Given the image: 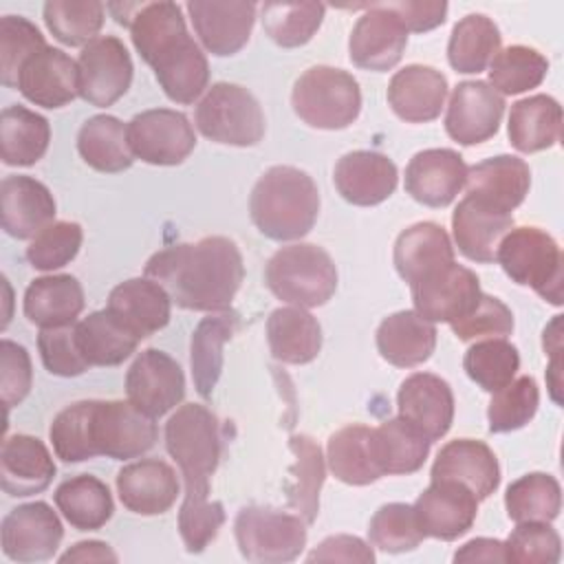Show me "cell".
Segmentation results:
<instances>
[{
  "label": "cell",
  "mask_w": 564,
  "mask_h": 564,
  "mask_svg": "<svg viewBox=\"0 0 564 564\" xmlns=\"http://www.w3.org/2000/svg\"><path fill=\"white\" fill-rule=\"evenodd\" d=\"M165 447L176 460L185 496L178 511V533L189 553H203L225 524V507L209 500L223 441L218 419L200 403H185L165 423Z\"/></svg>",
  "instance_id": "obj_1"
},
{
  "label": "cell",
  "mask_w": 564,
  "mask_h": 564,
  "mask_svg": "<svg viewBox=\"0 0 564 564\" xmlns=\"http://www.w3.org/2000/svg\"><path fill=\"white\" fill-rule=\"evenodd\" d=\"M145 278L159 282L187 311H229L242 284L245 264L240 249L225 236L172 245L145 262Z\"/></svg>",
  "instance_id": "obj_2"
},
{
  "label": "cell",
  "mask_w": 564,
  "mask_h": 564,
  "mask_svg": "<svg viewBox=\"0 0 564 564\" xmlns=\"http://www.w3.org/2000/svg\"><path fill=\"white\" fill-rule=\"evenodd\" d=\"M130 37L172 101L194 104L203 95L209 82V64L203 48L187 33L176 2H141L130 22Z\"/></svg>",
  "instance_id": "obj_3"
},
{
  "label": "cell",
  "mask_w": 564,
  "mask_h": 564,
  "mask_svg": "<svg viewBox=\"0 0 564 564\" xmlns=\"http://www.w3.org/2000/svg\"><path fill=\"white\" fill-rule=\"evenodd\" d=\"M319 214L315 181L300 167L273 165L251 189L249 216L258 231L286 242L306 236Z\"/></svg>",
  "instance_id": "obj_4"
},
{
  "label": "cell",
  "mask_w": 564,
  "mask_h": 564,
  "mask_svg": "<svg viewBox=\"0 0 564 564\" xmlns=\"http://www.w3.org/2000/svg\"><path fill=\"white\" fill-rule=\"evenodd\" d=\"M264 282L278 300L300 308H315L335 295L337 267L322 247L297 242L278 249L269 258Z\"/></svg>",
  "instance_id": "obj_5"
},
{
  "label": "cell",
  "mask_w": 564,
  "mask_h": 564,
  "mask_svg": "<svg viewBox=\"0 0 564 564\" xmlns=\"http://www.w3.org/2000/svg\"><path fill=\"white\" fill-rule=\"evenodd\" d=\"M496 260L502 271L520 286H531L553 306H562V249L551 234L538 227L509 229Z\"/></svg>",
  "instance_id": "obj_6"
},
{
  "label": "cell",
  "mask_w": 564,
  "mask_h": 564,
  "mask_svg": "<svg viewBox=\"0 0 564 564\" xmlns=\"http://www.w3.org/2000/svg\"><path fill=\"white\" fill-rule=\"evenodd\" d=\"M295 115L317 130H344L361 110V90L357 79L333 66H311L304 70L291 93Z\"/></svg>",
  "instance_id": "obj_7"
},
{
  "label": "cell",
  "mask_w": 564,
  "mask_h": 564,
  "mask_svg": "<svg viewBox=\"0 0 564 564\" xmlns=\"http://www.w3.org/2000/svg\"><path fill=\"white\" fill-rule=\"evenodd\" d=\"M196 128L209 141L249 148L264 137V112L258 99L242 86L218 82L196 104Z\"/></svg>",
  "instance_id": "obj_8"
},
{
  "label": "cell",
  "mask_w": 564,
  "mask_h": 564,
  "mask_svg": "<svg viewBox=\"0 0 564 564\" xmlns=\"http://www.w3.org/2000/svg\"><path fill=\"white\" fill-rule=\"evenodd\" d=\"M240 555L256 564H282L306 546V522L297 513L269 507H242L234 520Z\"/></svg>",
  "instance_id": "obj_9"
},
{
  "label": "cell",
  "mask_w": 564,
  "mask_h": 564,
  "mask_svg": "<svg viewBox=\"0 0 564 564\" xmlns=\"http://www.w3.org/2000/svg\"><path fill=\"white\" fill-rule=\"evenodd\" d=\"M159 430L152 416L130 401H93L90 438L97 456L130 460L150 452Z\"/></svg>",
  "instance_id": "obj_10"
},
{
  "label": "cell",
  "mask_w": 564,
  "mask_h": 564,
  "mask_svg": "<svg viewBox=\"0 0 564 564\" xmlns=\"http://www.w3.org/2000/svg\"><path fill=\"white\" fill-rule=\"evenodd\" d=\"M128 141L134 159L150 165H178L196 148L189 119L172 108H152L132 117Z\"/></svg>",
  "instance_id": "obj_11"
},
{
  "label": "cell",
  "mask_w": 564,
  "mask_h": 564,
  "mask_svg": "<svg viewBox=\"0 0 564 564\" xmlns=\"http://www.w3.org/2000/svg\"><path fill=\"white\" fill-rule=\"evenodd\" d=\"M79 97L97 108H108L121 99L132 84V59L123 42L115 35H99L88 42L77 59Z\"/></svg>",
  "instance_id": "obj_12"
},
{
  "label": "cell",
  "mask_w": 564,
  "mask_h": 564,
  "mask_svg": "<svg viewBox=\"0 0 564 564\" xmlns=\"http://www.w3.org/2000/svg\"><path fill=\"white\" fill-rule=\"evenodd\" d=\"M410 293L414 311L423 319L454 324L476 308L482 291L471 269L449 262L410 284Z\"/></svg>",
  "instance_id": "obj_13"
},
{
  "label": "cell",
  "mask_w": 564,
  "mask_h": 564,
  "mask_svg": "<svg viewBox=\"0 0 564 564\" xmlns=\"http://www.w3.org/2000/svg\"><path fill=\"white\" fill-rule=\"evenodd\" d=\"M62 538L64 527L57 513L42 500L11 509L0 524L2 553L20 564L51 560Z\"/></svg>",
  "instance_id": "obj_14"
},
{
  "label": "cell",
  "mask_w": 564,
  "mask_h": 564,
  "mask_svg": "<svg viewBox=\"0 0 564 564\" xmlns=\"http://www.w3.org/2000/svg\"><path fill=\"white\" fill-rule=\"evenodd\" d=\"M126 394L128 401L148 416H163L185 397L183 368L163 350H141L128 368Z\"/></svg>",
  "instance_id": "obj_15"
},
{
  "label": "cell",
  "mask_w": 564,
  "mask_h": 564,
  "mask_svg": "<svg viewBox=\"0 0 564 564\" xmlns=\"http://www.w3.org/2000/svg\"><path fill=\"white\" fill-rule=\"evenodd\" d=\"M412 507L423 535L445 542L465 535L478 516L474 491L452 478H432Z\"/></svg>",
  "instance_id": "obj_16"
},
{
  "label": "cell",
  "mask_w": 564,
  "mask_h": 564,
  "mask_svg": "<svg viewBox=\"0 0 564 564\" xmlns=\"http://www.w3.org/2000/svg\"><path fill=\"white\" fill-rule=\"evenodd\" d=\"M361 9L364 15L352 26L348 40L350 62L377 73L394 68L408 44L405 26L383 2L361 4Z\"/></svg>",
  "instance_id": "obj_17"
},
{
  "label": "cell",
  "mask_w": 564,
  "mask_h": 564,
  "mask_svg": "<svg viewBox=\"0 0 564 564\" xmlns=\"http://www.w3.org/2000/svg\"><path fill=\"white\" fill-rule=\"evenodd\" d=\"M502 115L505 99L487 82H460L447 104L445 130L460 145H478L498 132Z\"/></svg>",
  "instance_id": "obj_18"
},
{
  "label": "cell",
  "mask_w": 564,
  "mask_h": 564,
  "mask_svg": "<svg viewBox=\"0 0 564 564\" xmlns=\"http://www.w3.org/2000/svg\"><path fill=\"white\" fill-rule=\"evenodd\" d=\"M185 9L205 51L218 57H227L238 53L249 42L258 4L231 0H189Z\"/></svg>",
  "instance_id": "obj_19"
},
{
  "label": "cell",
  "mask_w": 564,
  "mask_h": 564,
  "mask_svg": "<svg viewBox=\"0 0 564 564\" xmlns=\"http://www.w3.org/2000/svg\"><path fill=\"white\" fill-rule=\"evenodd\" d=\"M399 419L416 427L427 441L443 438L454 421V394L445 379L432 372L410 375L397 394Z\"/></svg>",
  "instance_id": "obj_20"
},
{
  "label": "cell",
  "mask_w": 564,
  "mask_h": 564,
  "mask_svg": "<svg viewBox=\"0 0 564 564\" xmlns=\"http://www.w3.org/2000/svg\"><path fill=\"white\" fill-rule=\"evenodd\" d=\"M15 88L35 106L62 108L79 95L77 62L59 48L44 46L24 62Z\"/></svg>",
  "instance_id": "obj_21"
},
{
  "label": "cell",
  "mask_w": 564,
  "mask_h": 564,
  "mask_svg": "<svg viewBox=\"0 0 564 564\" xmlns=\"http://www.w3.org/2000/svg\"><path fill=\"white\" fill-rule=\"evenodd\" d=\"M465 181L467 165L449 148L421 150L405 167V192L427 207H447L465 187Z\"/></svg>",
  "instance_id": "obj_22"
},
{
  "label": "cell",
  "mask_w": 564,
  "mask_h": 564,
  "mask_svg": "<svg viewBox=\"0 0 564 564\" xmlns=\"http://www.w3.org/2000/svg\"><path fill=\"white\" fill-rule=\"evenodd\" d=\"M333 181L344 200L359 207H372L394 194L399 172L386 154L355 150L337 161Z\"/></svg>",
  "instance_id": "obj_23"
},
{
  "label": "cell",
  "mask_w": 564,
  "mask_h": 564,
  "mask_svg": "<svg viewBox=\"0 0 564 564\" xmlns=\"http://www.w3.org/2000/svg\"><path fill=\"white\" fill-rule=\"evenodd\" d=\"M176 471L159 458H141L119 469L117 494L121 505L137 516H161L178 498Z\"/></svg>",
  "instance_id": "obj_24"
},
{
  "label": "cell",
  "mask_w": 564,
  "mask_h": 564,
  "mask_svg": "<svg viewBox=\"0 0 564 564\" xmlns=\"http://www.w3.org/2000/svg\"><path fill=\"white\" fill-rule=\"evenodd\" d=\"M55 198L44 183L33 176H7L0 185L2 229L18 238H35L44 227L55 223Z\"/></svg>",
  "instance_id": "obj_25"
},
{
  "label": "cell",
  "mask_w": 564,
  "mask_h": 564,
  "mask_svg": "<svg viewBox=\"0 0 564 564\" xmlns=\"http://www.w3.org/2000/svg\"><path fill=\"white\" fill-rule=\"evenodd\" d=\"M509 229H513V214L496 209L469 194H465L452 214L456 247L474 262H494L496 249Z\"/></svg>",
  "instance_id": "obj_26"
},
{
  "label": "cell",
  "mask_w": 564,
  "mask_h": 564,
  "mask_svg": "<svg viewBox=\"0 0 564 564\" xmlns=\"http://www.w3.org/2000/svg\"><path fill=\"white\" fill-rule=\"evenodd\" d=\"M447 97V77L423 64H410L397 70L388 84V104L392 112L408 123L434 121Z\"/></svg>",
  "instance_id": "obj_27"
},
{
  "label": "cell",
  "mask_w": 564,
  "mask_h": 564,
  "mask_svg": "<svg viewBox=\"0 0 564 564\" xmlns=\"http://www.w3.org/2000/svg\"><path fill=\"white\" fill-rule=\"evenodd\" d=\"M55 476V463L46 445L29 434L7 436L0 452L2 491L13 498L42 494Z\"/></svg>",
  "instance_id": "obj_28"
},
{
  "label": "cell",
  "mask_w": 564,
  "mask_h": 564,
  "mask_svg": "<svg viewBox=\"0 0 564 564\" xmlns=\"http://www.w3.org/2000/svg\"><path fill=\"white\" fill-rule=\"evenodd\" d=\"M465 187L469 196L511 214L529 194L531 170L520 156L498 154L467 167Z\"/></svg>",
  "instance_id": "obj_29"
},
{
  "label": "cell",
  "mask_w": 564,
  "mask_h": 564,
  "mask_svg": "<svg viewBox=\"0 0 564 564\" xmlns=\"http://www.w3.org/2000/svg\"><path fill=\"white\" fill-rule=\"evenodd\" d=\"M115 317H119L139 339L150 337L170 322L172 297L152 278H132L119 282L106 306Z\"/></svg>",
  "instance_id": "obj_30"
},
{
  "label": "cell",
  "mask_w": 564,
  "mask_h": 564,
  "mask_svg": "<svg viewBox=\"0 0 564 564\" xmlns=\"http://www.w3.org/2000/svg\"><path fill=\"white\" fill-rule=\"evenodd\" d=\"M432 478H452L467 485L478 500L489 498L500 485V465L491 447L474 438H456L441 447Z\"/></svg>",
  "instance_id": "obj_31"
},
{
  "label": "cell",
  "mask_w": 564,
  "mask_h": 564,
  "mask_svg": "<svg viewBox=\"0 0 564 564\" xmlns=\"http://www.w3.org/2000/svg\"><path fill=\"white\" fill-rule=\"evenodd\" d=\"M434 348L436 326L416 311L392 313L377 328V350L397 368H414L427 361Z\"/></svg>",
  "instance_id": "obj_32"
},
{
  "label": "cell",
  "mask_w": 564,
  "mask_h": 564,
  "mask_svg": "<svg viewBox=\"0 0 564 564\" xmlns=\"http://www.w3.org/2000/svg\"><path fill=\"white\" fill-rule=\"evenodd\" d=\"M84 311V289L68 273L35 278L24 291V315L40 328L75 324Z\"/></svg>",
  "instance_id": "obj_33"
},
{
  "label": "cell",
  "mask_w": 564,
  "mask_h": 564,
  "mask_svg": "<svg viewBox=\"0 0 564 564\" xmlns=\"http://www.w3.org/2000/svg\"><path fill=\"white\" fill-rule=\"evenodd\" d=\"M449 262H454V247L447 231L436 223H416L403 229L394 242V267L408 284Z\"/></svg>",
  "instance_id": "obj_34"
},
{
  "label": "cell",
  "mask_w": 564,
  "mask_h": 564,
  "mask_svg": "<svg viewBox=\"0 0 564 564\" xmlns=\"http://www.w3.org/2000/svg\"><path fill=\"white\" fill-rule=\"evenodd\" d=\"M267 341L278 361L302 366L319 355L322 326L306 308L280 306L267 319Z\"/></svg>",
  "instance_id": "obj_35"
},
{
  "label": "cell",
  "mask_w": 564,
  "mask_h": 564,
  "mask_svg": "<svg viewBox=\"0 0 564 564\" xmlns=\"http://www.w3.org/2000/svg\"><path fill=\"white\" fill-rule=\"evenodd\" d=\"M509 141L518 152L533 154L553 148L562 132V108L551 95H531L511 104Z\"/></svg>",
  "instance_id": "obj_36"
},
{
  "label": "cell",
  "mask_w": 564,
  "mask_h": 564,
  "mask_svg": "<svg viewBox=\"0 0 564 564\" xmlns=\"http://www.w3.org/2000/svg\"><path fill=\"white\" fill-rule=\"evenodd\" d=\"M75 339L88 366H119L139 346V337L108 308L75 322Z\"/></svg>",
  "instance_id": "obj_37"
},
{
  "label": "cell",
  "mask_w": 564,
  "mask_h": 564,
  "mask_svg": "<svg viewBox=\"0 0 564 564\" xmlns=\"http://www.w3.org/2000/svg\"><path fill=\"white\" fill-rule=\"evenodd\" d=\"M238 328V313L220 311L216 315L203 317L192 333L189 341V364L196 392L209 399L218 377L223 372V346L234 337Z\"/></svg>",
  "instance_id": "obj_38"
},
{
  "label": "cell",
  "mask_w": 564,
  "mask_h": 564,
  "mask_svg": "<svg viewBox=\"0 0 564 564\" xmlns=\"http://www.w3.org/2000/svg\"><path fill=\"white\" fill-rule=\"evenodd\" d=\"M77 150L93 170L106 174L123 172L134 161L128 126L112 115H95L86 119L77 134Z\"/></svg>",
  "instance_id": "obj_39"
},
{
  "label": "cell",
  "mask_w": 564,
  "mask_h": 564,
  "mask_svg": "<svg viewBox=\"0 0 564 564\" xmlns=\"http://www.w3.org/2000/svg\"><path fill=\"white\" fill-rule=\"evenodd\" d=\"M326 460L333 476L346 485L364 487L383 476L372 452V427L359 423L330 434Z\"/></svg>",
  "instance_id": "obj_40"
},
{
  "label": "cell",
  "mask_w": 564,
  "mask_h": 564,
  "mask_svg": "<svg viewBox=\"0 0 564 564\" xmlns=\"http://www.w3.org/2000/svg\"><path fill=\"white\" fill-rule=\"evenodd\" d=\"M48 121L24 106H9L0 117V156L4 165H35L48 150Z\"/></svg>",
  "instance_id": "obj_41"
},
{
  "label": "cell",
  "mask_w": 564,
  "mask_h": 564,
  "mask_svg": "<svg viewBox=\"0 0 564 564\" xmlns=\"http://www.w3.org/2000/svg\"><path fill=\"white\" fill-rule=\"evenodd\" d=\"M53 498L64 520L77 531L101 529L115 511L108 485L90 474H79L64 480L55 489Z\"/></svg>",
  "instance_id": "obj_42"
},
{
  "label": "cell",
  "mask_w": 564,
  "mask_h": 564,
  "mask_svg": "<svg viewBox=\"0 0 564 564\" xmlns=\"http://www.w3.org/2000/svg\"><path fill=\"white\" fill-rule=\"evenodd\" d=\"M430 445L432 441L403 419H390L379 427H372V452L383 476H408L419 471L430 454Z\"/></svg>",
  "instance_id": "obj_43"
},
{
  "label": "cell",
  "mask_w": 564,
  "mask_h": 564,
  "mask_svg": "<svg viewBox=\"0 0 564 564\" xmlns=\"http://www.w3.org/2000/svg\"><path fill=\"white\" fill-rule=\"evenodd\" d=\"M500 31L482 13H469L458 20L447 42V59L456 73H480L500 51Z\"/></svg>",
  "instance_id": "obj_44"
},
{
  "label": "cell",
  "mask_w": 564,
  "mask_h": 564,
  "mask_svg": "<svg viewBox=\"0 0 564 564\" xmlns=\"http://www.w3.org/2000/svg\"><path fill=\"white\" fill-rule=\"evenodd\" d=\"M289 447L295 456V465L291 467L293 482L286 487L289 507L295 509L306 524H311L319 513V489L324 485L322 449L306 434L291 436Z\"/></svg>",
  "instance_id": "obj_45"
},
{
  "label": "cell",
  "mask_w": 564,
  "mask_h": 564,
  "mask_svg": "<svg viewBox=\"0 0 564 564\" xmlns=\"http://www.w3.org/2000/svg\"><path fill=\"white\" fill-rule=\"evenodd\" d=\"M505 509L509 520L553 522L562 509V489L551 474L531 471L507 487Z\"/></svg>",
  "instance_id": "obj_46"
},
{
  "label": "cell",
  "mask_w": 564,
  "mask_h": 564,
  "mask_svg": "<svg viewBox=\"0 0 564 564\" xmlns=\"http://www.w3.org/2000/svg\"><path fill=\"white\" fill-rule=\"evenodd\" d=\"M549 73L546 57L522 44L507 46L489 62V86L498 95H520L538 88Z\"/></svg>",
  "instance_id": "obj_47"
},
{
  "label": "cell",
  "mask_w": 564,
  "mask_h": 564,
  "mask_svg": "<svg viewBox=\"0 0 564 564\" xmlns=\"http://www.w3.org/2000/svg\"><path fill=\"white\" fill-rule=\"evenodd\" d=\"M463 368L480 390L494 394L513 381L520 368V355L511 341L502 337H489L467 348Z\"/></svg>",
  "instance_id": "obj_48"
},
{
  "label": "cell",
  "mask_w": 564,
  "mask_h": 564,
  "mask_svg": "<svg viewBox=\"0 0 564 564\" xmlns=\"http://www.w3.org/2000/svg\"><path fill=\"white\" fill-rule=\"evenodd\" d=\"M264 33L282 48L306 44L322 26L326 7L322 2H264Z\"/></svg>",
  "instance_id": "obj_49"
},
{
  "label": "cell",
  "mask_w": 564,
  "mask_h": 564,
  "mask_svg": "<svg viewBox=\"0 0 564 564\" xmlns=\"http://www.w3.org/2000/svg\"><path fill=\"white\" fill-rule=\"evenodd\" d=\"M44 22L53 37L66 46H86L104 26V4L99 0H48Z\"/></svg>",
  "instance_id": "obj_50"
},
{
  "label": "cell",
  "mask_w": 564,
  "mask_h": 564,
  "mask_svg": "<svg viewBox=\"0 0 564 564\" xmlns=\"http://www.w3.org/2000/svg\"><path fill=\"white\" fill-rule=\"evenodd\" d=\"M540 405V390L533 377L524 375L494 392L489 408H487V421L489 432L502 434L524 427L538 412Z\"/></svg>",
  "instance_id": "obj_51"
},
{
  "label": "cell",
  "mask_w": 564,
  "mask_h": 564,
  "mask_svg": "<svg viewBox=\"0 0 564 564\" xmlns=\"http://www.w3.org/2000/svg\"><path fill=\"white\" fill-rule=\"evenodd\" d=\"M368 540L386 553L414 551L423 540L414 507L405 502H388L375 511L368 524Z\"/></svg>",
  "instance_id": "obj_52"
},
{
  "label": "cell",
  "mask_w": 564,
  "mask_h": 564,
  "mask_svg": "<svg viewBox=\"0 0 564 564\" xmlns=\"http://www.w3.org/2000/svg\"><path fill=\"white\" fill-rule=\"evenodd\" d=\"M90 414L93 401H77L53 419L48 438L55 456L64 463H82L97 456L90 438Z\"/></svg>",
  "instance_id": "obj_53"
},
{
  "label": "cell",
  "mask_w": 564,
  "mask_h": 564,
  "mask_svg": "<svg viewBox=\"0 0 564 564\" xmlns=\"http://www.w3.org/2000/svg\"><path fill=\"white\" fill-rule=\"evenodd\" d=\"M44 46V35L31 20L22 15L0 18V82L15 88L24 62Z\"/></svg>",
  "instance_id": "obj_54"
},
{
  "label": "cell",
  "mask_w": 564,
  "mask_h": 564,
  "mask_svg": "<svg viewBox=\"0 0 564 564\" xmlns=\"http://www.w3.org/2000/svg\"><path fill=\"white\" fill-rule=\"evenodd\" d=\"M84 231L77 223L55 220L44 227L26 247V260L37 271H53L68 264L82 247Z\"/></svg>",
  "instance_id": "obj_55"
},
{
  "label": "cell",
  "mask_w": 564,
  "mask_h": 564,
  "mask_svg": "<svg viewBox=\"0 0 564 564\" xmlns=\"http://www.w3.org/2000/svg\"><path fill=\"white\" fill-rule=\"evenodd\" d=\"M505 544L507 562L555 564L562 555V540L549 522H518Z\"/></svg>",
  "instance_id": "obj_56"
},
{
  "label": "cell",
  "mask_w": 564,
  "mask_h": 564,
  "mask_svg": "<svg viewBox=\"0 0 564 564\" xmlns=\"http://www.w3.org/2000/svg\"><path fill=\"white\" fill-rule=\"evenodd\" d=\"M37 350L44 368L51 375L79 377L90 368L79 352V346L75 339V324L42 328L37 335Z\"/></svg>",
  "instance_id": "obj_57"
},
{
  "label": "cell",
  "mask_w": 564,
  "mask_h": 564,
  "mask_svg": "<svg viewBox=\"0 0 564 564\" xmlns=\"http://www.w3.org/2000/svg\"><path fill=\"white\" fill-rule=\"evenodd\" d=\"M449 326L463 341L476 337H507L513 330V313L502 300L480 293L476 308Z\"/></svg>",
  "instance_id": "obj_58"
},
{
  "label": "cell",
  "mask_w": 564,
  "mask_h": 564,
  "mask_svg": "<svg viewBox=\"0 0 564 564\" xmlns=\"http://www.w3.org/2000/svg\"><path fill=\"white\" fill-rule=\"evenodd\" d=\"M33 383V368L31 357L24 346L2 339L0 344V394L4 408L20 405Z\"/></svg>",
  "instance_id": "obj_59"
},
{
  "label": "cell",
  "mask_w": 564,
  "mask_h": 564,
  "mask_svg": "<svg viewBox=\"0 0 564 564\" xmlns=\"http://www.w3.org/2000/svg\"><path fill=\"white\" fill-rule=\"evenodd\" d=\"M410 33H425L445 22L447 2L443 0H401L383 2Z\"/></svg>",
  "instance_id": "obj_60"
},
{
  "label": "cell",
  "mask_w": 564,
  "mask_h": 564,
  "mask_svg": "<svg viewBox=\"0 0 564 564\" xmlns=\"http://www.w3.org/2000/svg\"><path fill=\"white\" fill-rule=\"evenodd\" d=\"M308 562H361L372 564V549L357 535H330L322 540L308 555Z\"/></svg>",
  "instance_id": "obj_61"
},
{
  "label": "cell",
  "mask_w": 564,
  "mask_h": 564,
  "mask_svg": "<svg viewBox=\"0 0 564 564\" xmlns=\"http://www.w3.org/2000/svg\"><path fill=\"white\" fill-rule=\"evenodd\" d=\"M454 562H507L505 544L491 538H476L454 553Z\"/></svg>",
  "instance_id": "obj_62"
},
{
  "label": "cell",
  "mask_w": 564,
  "mask_h": 564,
  "mask_svg": "<svg viewBox=\"0 0 564 564\" xmlns=\"http://www.w3.org/2000/svg\"><path fill=\"white\" fill-rule=\"evenodd\" d=\"M117 553L106 544V542H99V540H86V542H77L75 546H70L64 555H59V562L62 564H68V562H117Z\"/></svg>",
  "instance_id": "obj_63"
},
{
  "label": "cell",
  "mask_w": 564,
  "mask_h": 564,
  "mask_svg": "<svg viewBox=\"0 0 564 564\" xmlns=\"http://www.w3.org/2000/svg\"><path fill=\"white\" fill-rule=\"evenodd\" d=\"M139 2H110V4H106V9L115 15V20L119 22V24H123V26H130V22H132V18H134V13L139 11Z\"/></svg>",
  "instance_id": "obj_64"
}]
</instances>
